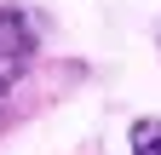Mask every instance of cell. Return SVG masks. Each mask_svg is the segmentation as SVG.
I'll list each match as a JSON object with an SVG mask.
<instances>
[{
  "instance_id": "obj_1",
  "label": "cell",
  "mask_w": 161,
  "mask_h": 155,
  "mask_svg": "<svg viewBox=\"0 0 161 155\" xmlns=\"http://www.w3.org/2000/svg\"><path fill=\"white\" fill-rule=\"evenodd\" d=\"M40 46V29L23 6H12V0H0V98L17 86V75L29 69V57Z\"/></svg>"
},
{
  "instance_id": "obj_3",
  "label": "cell",
  "mask_w": 161,
  "mask_h": 155,
  "mask_svg": "<svg viewBox=\"0 0 161 155\" xmlns=\"http://www.w3.org/2000/svg\"><path fill=\"white\" fill-rule=\"evenodd\" d=\"M155 46H161V35H155Z\"/></svg>"
},
{
  "instance_id": "obj_2",
  "label": "cell",
  "mask_w": 161,
  "mask_h": 155,
  "mask_svg": "<svg viewBox=\"0 0 161 155\" xmlns=\"http://www.w3.org/2000/svg\"><path fill=\"white\" fill-rule=\"evenodd\" d=\"M127 155H161V115H138L127 126Z\"/></svg>"
}]
</instances>
